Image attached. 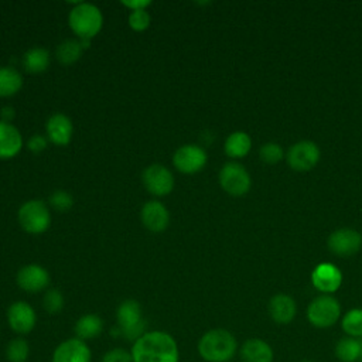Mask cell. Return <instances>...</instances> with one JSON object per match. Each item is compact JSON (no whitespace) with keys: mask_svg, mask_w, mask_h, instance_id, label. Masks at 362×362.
Wrapping results in <instances>:
<instances>
[{"mask_svg":"<svg viewBox=\"0 0 362 362\" xmlns=\"http://www.w3.org/2000/svg\"><path fill=\"white\" fill-rule=\"evenodd\" d=\"M6 320L8 328L16 334V337H25L33 332L37 325V313L30 303L17 300L8 305Z\"/></svg>","mask_w":362,"mask_h":362,"instance_id":"7","label":"cell"},{"mask_svg":"<svg viewBox=\"0 0 362 362\" xmlns=\"http://www.w3.org/2000/svg\"><path fill=\"white\" fill-rule=\"evenodd\" d=\"M68 24L81 40H90L100 31L103 16L98 6L79 1L69 11Z\"/></svg>","mask_w":362,"mask_h":362,"instance_id":"4","label":"cell"},{"mask_svg":"<svg viewBox=\"0 0 362 362\" xmlns=\"http://www.w3.org/2000/svg\"><path fill=\"white\" fill-rule=\"evenodd\" d=\"M30 352V344L25 337L11 338L4 348V356L7 362H27Z\"/></svg>","mask_w":362,"mask_h":362,"instance_id":"26","label":"cell"},{"mask_svg":"<svg viewBox=\"0 0 362 362\" xmlns=\"http://www.w3.org/2000/svg\"><path fill=\"white\" fill-rule=\"evenodd\" d=\"M1 120H4V122H8L10 123V120L14 117V109L13 107H10V106H6V107H3L1 109Z\"/></svg>","mask_w":362,"mask_h":362,"instance_id":"36","label":"cell"},{"mask_svg":"<svg viewBox=\"0 0 362 362\" xmlns=\"http://www.w3.org/2000/svg\"><path fill=\"white\" fill-rule=\"evenodd\" d=\"M252 147V140L245 132H233L225 140V153L232 158L245 157Z\"/></svg>","mask_w":362,"mask_h":362,"instance_id":"24","label":"cell"},{"mask_svg":"<svg viewBox=\"0 0 362 362\" xmlns=\"http://www.w3.org/2000/svg\"><path fill=\"white\" fill-rule=\"evenodd\" d=\"M49 59H51L49 52L45 48L35 47V48L28 49L23 55V65H24L25 71H28L31 74H40L48 68Z\"/></svg>","mask_w":362,"mask_h":362,"instance_id":"25","label":"cell"},{"mask_svg":"<svg viewBox=\"0 0 362 362\" xmlns=\"http://www.w3.org/2000/svg\"><path fill=\"white\" fill-rule=\"evenodd\" d=\"M208 161L206 151L198 144H184L173 156L174 167L182 174H195L201 171Z\"/></svg>","mask_w":362,"mask_h":362,"instance_id":"10","label":"cell"},{"mask_svg":"<svg viewBox=\"0 0 362 362\" xmlns=\"http://www.w3.org/2000/svg\"><path fill=\"white\" fill-rule=\"evenodd\" d=\"M327 245L328 249L337 256H351L361 249L362 236L355 229L342 228L329 235Z\"/></svg>","mask_w":362,"mask_h":362,"instance_id":"13","label":"cell"},{"mask_svg":"<svg viewBox=\"0 0 362 362\" xmlns=\"http://www.w3.org/2000/svg\"><path fill=\"white\" fill-rule=\"evenodd\" d=\"M320 160V148L315 143L303 140L293 144L287 153V163L296 171H308Z\"/></svg>","mask_w":362,"mask_h":362,"instance_id":"12","label":"cell"},{"mask_svg":"<svg viewBox=\"0 0 362 362\" xmlns=\"http://www.w3.org/2000/svg\"><path fill=\"white\" fill-rule=\"evenodd\" d=\"M238 351L235 335L225 328L208 329L197 342V352L205 362H232Z\"/></svg>","mask_w":362,"mask_h":362,"instance_id":"2","label":"cell"},{"mask_svg":"<svg viewBox=\"0 0 362 362\" xmlns=\"http://www.w3.org/2000/svg\"><path fill=\"white\" fill-rule=\"evenodd\" d=\"M123 6L129 7L132 11L134 10H146V7H148L151 4V1L148 0H130V1H122Z\"/></svg>","mask_w":362,"mask_h":362,"instance_id":"35","label":"cell"},{"mask_svg":"<svg viewBox=\"0 0 362 362\" xmlns=\"http://www.w3.org/2000/svg\"><path fill=\"white\" fill-rule=\"evenodd\" d=\"M27 147L33 151V153H40L42 150H45L47 147V139L41 134H33L28 141H27Z\"/></svg>","mask_w":362,"mask_h":362,"instance_id":"34","label":"cell"},{"mask_svg":"<svg viewBox=\"0 0 362 362\" xmlns=\"http://www.w3.org/2000/svg\"><path fill=\"white\" fill-rule=\"evenodd\" d=\"M335 356L341 362L362 361V338H341L335 345Z\"/></svg>","mask_w":362,"mask_h":362,"instance_id":"22","label":"cell"},{"mask_svg":"<svg viewBox=\"0 0 362 362\" xmlns=\"http://www.w3.org/2000/svg\"><path fill=\"white\" fill-rule=\"evenodd\" d=\"M219 184L229 195H245L250 188V175L246 168L235 161L226 163L219 171Z\"/></svg>","mask_w":362,"mask_h":362,"instance_id":"8","label":"cell"},{"mask_svg":"<svg viewBox=\"0 0 362 362\" xmlns=\"http://www.w3.org/2000/svg\"><path fill=\"white\" fill-rule=\"evenodd\" d=\"M21 228L28 233H42L51 223V214L47 204L41 199H30L24 202L17 214Z\"/></svg>","mask_w":362,"mask_h":362,"instance_id":"5","label":"cell"},{"mask_svg":"<svg viewBox=\"0 0 362 362\" xmlns=\"http://www.w3.org/2000/svg\"><path fill=\"white\" fill-rule=\"evenodd\" d=\"M82 44L79 40H75V38H68V40H64L58 47H57V51H55V55H57V59L64 64V65H69V64H74L75 61L79 59L81 54H82Z\"/></svg>","mask_w":362,"mask_h":362,"instance_id":"27","label":"cell"},{"mask_svg":"<svg viewBox=\"0 0 362 362\" xmlns=\"http://www.w3.org/2000/svg\"><path fill=\"white\" fill-rule=\"evenodd\" d=\"M260 160L267 164H276L283 158V148L277 143H266L259 150Z\"/></svg>","mask_w":362,"mask_h":362,"instance_id":"31","label":"cell"},{"mask_svg":"<svg viewBox=\"0 0 362 362\" xmlns=\"http://www.w3.org/2000/svg\"><path fill=\"white\" fill-rule=\"evenodd\" d=\"M146 331V320L140 303L133 298L123 300L116 308V325L112 329L113 337L133 344Z\"/></svg>","mask_w":362,"mask_h":362,"instance_id":"3","label":"cell"},{"mask_svg":"<svg viewBox=\"0 0 362 362\" xmlns=\"http://www.w3.org/2000/svg\"><path fill=\"white\" fill-rule=\"evenodd\" d=\"M269 315L276 324H288L294 320L297 305L293 297L287 294H276L269 301Z\"/></svg>","mask_w":362,"mask_h":362,"instance_id":"20","label":"cell"},{"mask_svg":"<svg viewBox=\"0 0 362 362\" xmlns=\"http://www.w3.org/2000/svg\"><path fill=\"white\" fill-rule=\"evenodd\" d=\"M140 218L143 225L151 232H163L164 229H167L170 222L168 209L157 199L147 201L143 205L140 211Z\"/></svg>","mask_w":362,"mask_h":362,"instance_id":"15","label":"cell"},{"mask_svg":"<svg viewBox=\"0 0 362 362\" xmlns=\"http://www.w3.org/2000/svg\"><path fill=\"white\" fill-rule=\"evenodd\" d=\"M105 329V322L100 315L88 313L81 315L74 325V337L88 342L95 338H99Z\"/></svg>","mask_w":362,"mask_h":362,"instance_id":"21","label":"cell"},{"mask_svg":"<svg viewBox=\"0 0 362 362\" xmlns=\"http://www.w3.org/2000/svg\"><path fill=\"white\" fill-rule=\"evenodd\" d=\"M240 362H273L274 352L269 342L260 338H249L239 346Z\"/></svg>","mask_w":362,"mask_h":362,"instance_id":"17","label":"cell"},{"mask_svg":"<svg viewBox=\"0 0 362 362\" xmlns=\"http://www.w3.org/2000/svg\"><path fill=\"white\" fill-rule=\"evenodd\" d=\"M141 180L146 189L156 197L168 195L174 188L173 173L165 165H161V164L148 165L143 171Z\"/></svg>","mask_w":362,"mask_h":362,"instance_id":"11","label":"cell"},{"mask_svg":"<svg viewBox=\"0 0 362 362\" xmlns=\"http://www.w3.org/2000/svg\"><path fill=\"white\" fill-rule=\"evenodd\" d=\"M341 327L346 337L362 338V308L349 310L341 321Z\"/></svg>","mask_w":362,"mask_h":362,"instance_id":"28","label":"cell"},{"mask_svg":"<svg viewBox=\"0 0 362 362\" xmlns=\"http://www.w3.org/2000/svg\"><path fill=\"white\" fill-rule=\"evenodd\" d=\"M150 14L147 10H134L129 16V25L134 31H144L150 25Z\"/></svg>","mask_w":362,"mask_h":362,"instance_id":"33","label":"cell"},{"mask_svg":"<svg viewBox=\"0 0 362 362\" xmlns=\"http://www.w3.org/2000/svg\"><path fill=\"white\" fill-rule=\"evenodd\" d=\"M23 86L21 74L13 66H0V98L16 95Z\"/></svg>","mask_w":362,"mask_h":362,"instance_id":"23","label":"cell"},{"mask_svg":"<svg viewBox=\"0 0 362 362\" xmlns=\"http://www.w3.org/2000/svg\"><path fill=\"white\" fill-rule=\"evenodd\" d=\"M133 362H181L177 339L167 331H146L130 345Z\"/></svg>","mask_w":362,"mask_h":362,"instance_id":"1","label":"cell"},{"mask_svg":"<svg viewBox=\"0 0 362 362\" xmlns=\"http://www.w3.org/2000/svg\"><path fill=\"white\" fill-rule=\"evenodd\" d=\"M17 286L27 293H40L49 284V273L40 264H27L17 272Z\"/></svg>","mask_w":362,"mask_h":362,"instance_id":"14","label":"cell"},{"mask_svg":"<svg viewBox=\"0 0 362 362\" xmlns=\"http://www.w3.org/2000/svg\"><path fill=\"white\" fill-rule=\"evenodd\" d=\"M64 296L62 293L58 290V288H48L45 293H44V297H42V307L44 310L51 314V315H55L58 313L62 311L64 308Z\"/></svg>","mask_w":362,"mask_h":362,"instance_id":"29","label":"cell"},{"mask_svg":"<svg viewBox=\"0 0 362 362\" xmlns=\"http://www.w3.org/2000/svg\"><path fill=\"white\" fill-rule=\"evenodd\" d=\"M48 139L57 146H66L74 134L72 120L64 113H54L45 124Z\"/></svg>","mask_w":362,"mask_h":362,"instance_id":"18","label":"cell"},{"mask_svg":"<svg viewBox=\"0 0 362 362\" xmlns=\"http://www.w3.org/2000/svg\"><path fill=\"white\" fill-rule=\"evenodd\" d=\"M23 148V136L20 130L4 120H0V158L8 160L16 157Z\"/></svg>","mask_w":362,"mask_h":362,"instance_id":"19","label":"cell"},{"mask_svg":"<svg viewBox=\"0 0 362 362\" xmlns=\"http://www.w3.org/2000/svg\"><path fill=\"white\" fill-rule=\"evenodd\" d=\"M100 362H133L130 349H126L123 346H113L103 352Z\"/></svg>","mask_w":362,"mask_h":362,"instance_id":"32","label":"cell"},{"mask_svg":"<svg viewBox=\"0 0 362 362\" xmlns=\"http://www.w3.org/2000/svg\"><path fill=\"white\" fill-rule=\"evenodd\" d=\"M51 362H92V349L88 342L71 337L52 349Z\"/></svg>","mask_w":362,"mask_h":362,"instance_id":"9","label":"cell"},{"mask_svg":"<svg viewBox=\"0 0 362 362\" xmlns=\"http://www.w3.org/2000/svg\"><path fill=\"white\" fill-rule=\"evenodd\" d=\"M49 205L61 212H65L68 209H71V206L74 205V198L71 197L69 192L64 191V189H57L49 195Z\"/></svg>","mask_w":362,"mask_h":362,"instance_id":"30","label":"cell"},{"mask_svg":"<svg viewBox=\"0 0 362 362\" xmlns=\"http://www.w3.org/2000/svg\"><path fill=\"white\" fill-rule=\"evenodd\" d=\"M300 362H313V361H308V359H303V361H300Z\"/></svg>","mask_w":362,"mask_h":362,"instance_id":"37","label":"cell"},{"mask_svg":"<svg viewBox=\"0 0 362 362\" xmlns=\"http://www.w3.org/2000/svg\"><path fill=\"white\" fill-rule=\"evenodd\" d=\"M341 317V305L337 298L329 294H322L315 297L308 308L307 318L311 325L317 328H328L332 327Z\"/></svg>","mask_w":362,"mask_h":362,"instance_id":"6","label":"cell"},{"mask_svg":"<svg viewBox=\"0 0 362 362\" xmlns=\"http://www.w3.org/2000/svg\"><path fill=\"white\" fill-rule=\"evenodd\" d=\"M311 281L317 290L327 294L334 293L342 283V273L331 263H321L313 270Z\"/></svg>","mask_w":362,"mask_h":362,"instance_id":"16","label":"cell"}]
</instances>
